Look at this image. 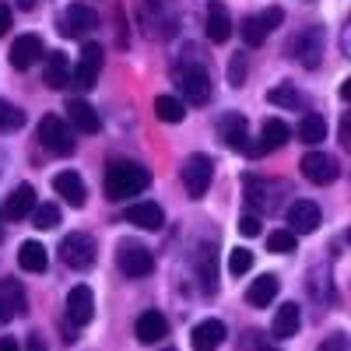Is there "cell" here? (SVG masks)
Returning a JSON list of instances; mask_svg holds the SVG:
<instances>
[{
	"instance_id": "1",
	"label": "cell",
	"mask_w": 351,
	"mask_h": 351,
	"mask_svg": "<svg viewBox=\"0 0 351 351\" xmlns=\"http://www.w3.org/2000/svg\"><path fill=\"white\" fill-rule=\"evenodd\" d=\"M152 172L137 162H109L106 169V197L109 200H127L137 197L141 190H148Z\"/></svg>"
},
{
	"instance_id": "2",
	"label": "cell",
	"mask_w": 351,
	"mask_h": 351,
	"mask_svg": "<svg viewBox=\"0 0 351 351\" xmlns=\"http://www.w3.org/2000/svg\"><path fill=\"white\" fill-rule=\"evenodd\" d=\"M172 81H176V88L183 92V99H186L190 106H204V102L211 99V74L204 71L200 64L176 67V71H172Z\"/></svg>"
},
{
	"instance_id": "3",
	"label": "cell",
	"mask_w": 351,
	"mask_h": 351,
	"mask_svg": "<svg viewBox=\"0 0 351 351\" xmlns=\"http://www.w3.org/2000/svg\"><path fill=\"white\" fill-rule=\"evenodd\" d=\"M39 141H43V148L53 152V155H71V152H74V134H71V127H67L64 116H56V112L43 116Z\"/></svg>"
},
{
	"instance_id": "4",
	"label": "cell",
	"mask_w": 351,
	"mask_h": 351,
	"mask_svg": "<svg viewBox=\"0 0 351 351\" xmlns=\"http://www.w3.org/2000/svg\"><path fill=\"white\" fill-rule=\"evenodd\" d=\"M60 256H64L67 267L88 271V267L95 263V256H99V246H95L92 236H84V232H71V236L60 243Z\"/></svg>"
},
{
	"instance_id": "5",
	"label": "cell",
	"mask_w": 351,
	"mask_h": 351,
	"mask_svg": "<svg viewBox=\"0 0 351 351\" xmlns=\"http://www.w3.org/2000/svg\"><path fill=\"white\" fill-rule=\"evenodd\" d=\"M211 176H215V162L208 155H190L183 162V186L193 200H200L204 193H208L211 186Z\"/></svg>"
},
{
	"instance_id": "6",
	"label": "cell",
	"mask_w": 351,
	"mask_h": 351,
	"mask_svg": "<svg viewBox=\"0 0 351 351\" xmlns=\"http://www.w3.org/2000/svg\"><path fill=\"white\" fill-rule=\"evenodd\" d=\"M116 267H120L127 278H148V274L155 271V253L144 250V246H137V243H120Z\"/></svg>"
},
{
	"instance_id": "7",
	"label": "cell",
	"mask_w": 351,
	"mask_h": 351,
	"mask_svg": "<svg viewBox=\"0 0 351 351\" xmlns=\"http://www.w3.org/2000/svg\"><path fill=\"white\" fill-rule=\"evenodd\" d=\"M99 25V14L88 8V4H71V8H64V14H60V36H67V39H81V36H88L92 28Z\"/></svg>"
},
{
	"instance_id": "8",
	"label": "cell",
	"mask_w": 351,
	"mask_h": 351,
	"mask_svg": "<svg viewBox=\"0 0 351 351\" xmlns=\"http://www.w3.org/2000/svg\"><path fill=\"white\" fill-rule=\"evenodd\" d=\"M302 176H306L309 183H316V186H327V183H334L337 176H341V165L327 152H309L302 158Z\"/></svg>"
},
{
	"instance_id": "9",
	"label": "cell",
	"mask_w": 351,
	"mask_h": 351,
	"mask_svg": "<svg viewBox=\"0 0 351 351\" xmlns=\"http://www.w3.org/2000/svg\"><path fill=\"white\" fill-rule=\"evenodd\" d=\"M288 53L295 56L302 67H316L319 56H324V32H319V28H306V32H299L288 43Z\"/></svg>"
},
{
	"instance_id": "10",
	"label": "cell",
	"mask_w": 351,
	"mask_h": 351,
	"mask_svg": "<svg viewBox=\"0 0 351 351\" xmlns=\"http://www.w3.org/2000/svg\"><path fill=\"white\" fill-rule=\"evenodd\" d=\"M67 319L74 327H88L95 319V295L88 285H74L67 295Z\"/></svg>"
},
{
	"instance_id": "11",
	"label": "cell",
	"mask_w": 351,
	"mask_h": 351,
	"mask_svg": "<svg viewBox=\"0 0 351 351\" xmlns=\"http://www.w3.org/2000/svg\"><path fill=\"white\" fill-rule=\"evenodd\" d=\"M99 71H102V49H99V43H84L81 60H77V67H74V74H71L74 84H77V88H95Z\"/></svg>"
},
{
	"instance_id": "12",
	"label": "cell",
	"mask_w": 351,
	"mask_h": 351,
	"mask_svg": "<svg viewBox=\"0 0 351 351\" xmlns=\"http://www.w3.org/2000/svg\"><path fill=\"white\" fill-rule=\"evenodd\" d=\"M285 218H288V232H295V236H309V232H316L319 228V208L313 200H295V204H288V211H285Z\"/></svg>"
},
{
	"instance_id": "13",
	"label": "cell",
	"mask_w": 351,
	"mask_h": 351,
	"mask_svg": "<svg viewBox=\"0 0 351 351\" xmlns=\"http://www.w3.org/2000/svg\"><path fill=\"white\" fill-rule=\"evenodd\" d=\"M218 130H221V141L228 144L232 152H246V148H250V127H246V116H239V112H225V116H221V123H218Z\"/></svg>"
},
{
	"instance_id": "14",
	"label": "cell",
	"mask_w": 351,
	"mask_h": 351,
	"mask_svg": "<svg viewBox=\"0 0 351 351\" xmlns=\"http://www.w3.org/2000/svg\"><path fill=\"white\" fill-rule=\"evenodd\" d=\"M190 344L193 351H218L225 344V324L221 319H200L190 334Z\"/></svg>"
},
{
	"instance_id": "15",
	"label": "cell",
	"mask_w": 351,
	"mask_h": 351,
	"mask_svg": "<svg viewBox=\"0 0 351 351\" xmlns=\"http://www.w3.org/2000/svg\"><path fill=\"white\" fill-rule=\"evenodd\" d=\"M39 56H43V39L39 36H18L11 53H8V60H11L14 71H28Z\"/></svg>"
},
{
	"instance_id": "16",
	"label": "cell",
	"mask_w": 351,
	"mask_h": 351,
	"mask_svg": "<svg viewBox=\"0 0 351 351\" xmlns=\"http://www.w3.org/2000/svg\"><path fill=\"white\" fill-rule=\"evenodd\" d=\"M288 137H291V130H288L285 120H267V123H263V130H260V144H250L246 155L278 152V148H285V141H288Z\"/></svg>"
},
{
	"instance_id": "17",
	"label": "cell",
	"mask_w": 351,
	"mask_h": 351,
	"mask_svg": "<svg viewBox=\"0 0 351 351\" xmlns=\"http://www.w3.org/2000/svg\"><path fill=\"white\" fill-rule=\"evenodd\" d=\"M134 334H137L141 344H158V341H165V334H169V319H165L158 309H148V313L137 316Z\"/></svg>"
},
{
	"instance_id": "18",
	"label": "cell",
	"mask_w": 351,
	"mask_h": 351,
	"mask_svg": "<svg viewBox=\"0 0 351 351\" xmlns=\"http://www.w3.org/2000/svg\"><path fill=\"white\" fill-rule=\"evenodd\" d=\"M127 221L144 228V232H158L165 225V211L158 208L155 200H141V204H130L127 208Z\"/></svg>"
},
{
	"instance_id": "19",
	"label": "cell",
	"mask_w": 351,
	"mask_h": 351,
	"mask_svg": "<svg viewBox=\"0 0 351 351\" xmlns=\"http://www.w3.org/2000/svg\"><path fill=\"white\" fill-rule=\"evenodd\" d=\"M232 36V14L225 0H208V39L211 43H228Z\"/></svg>"
},
{
	"instance_id": "20",
	"label": "cell",
	"mask_w": 351,
	"mask_h": 351,
	"mask_svg": "<svg viewBox=\"0 0 351 351\" xmlns=\"http://www.w3.org/2000/svg\"><path fill=\"white\" fill-rule=\"evenodd\" d=\"M278 291H281L278 274H260V278L246 288V302H250V306H256V309H267V306L278 299Z\"/></svg>"
},
{
	"instance_id": "21",
	"label": "cell",
	"mask_w": 351,
	"mask_h": 351,
	"mask_svg": "<svg viewBox=\"0 0 351 351\" xmlns=\"http://www.w3.org/2000/svg\"><path fill=\"white\" fill-rule=\"evenodd\" d=\"M53 190L60 193L71 208H84L88 190H84V180H81L77 172H56V176H53Z\"/></svg>"
},
{
	"instance_id": "22",
	"label": "cell",
	"mask_w": 351,
	"mask_h": 351,
	"mask_svg": "<svg viewBox=\"0 0 351 351\" xmlns=\"http://www.w3.org/2000/svg\"><path fill=\"white\" fill-rule=\"evenodd\" d=\"M299 327H302V313H299V306H295V302H285V306L274 313L271 337L288 341V337H295V334H299Z\"/></svg>"
},
{
	"instance_id": "23",
	"label": "cell",
	"mask_w": 351,
	"mask_h": 351,
	"mask_svg": "<svg viewBox=\"0 0 351 351\" xmlns=\"http://www.w3.org/2000/svg\"><path fill=\"white\" fill-rule=\"evenodd\" d=\"M197 278H200V288L215 295L218 288V260H215V246H200L197 250Z\"/></svg>"
},
{
	"instance_id": "24",
	"label": "cell",
	"mask_w": 351,
	"mask_h": 351,
	"mask_svg": "<svg viewBox=\"0 0 351 351\" xmlns=\"http://www.w3.org/2000/svg\"><path fill=\"white\" fill-rule=\"evenodd\" d=\"M18 263H21V271H28V274H43V271L49 267L46 246H43V243H36V239L21 243V246H18Z\"/></svg>"
},
{
	"instance_id": "25",
	"label": "cell",
	"mask_w": 351,
	"mask_h": 351,
	"mask_svg": "<svg viewBox=\"0 0 351 351\" xmlns=\"http://www.w3.org/2000/svg\"><path fill=\"white\" fill-rule=\"evenodd\" d=\"M67 120H71V127H77L81 134H95V130H99V112L88 106L84 99H71V102H67Z\"/></svg>"
},
{
	"instance_id": "26",
	"label": "cell",
	"mask_w": 351,
	"mask_h": 351,
	"mask_svg": "<svg viewBox=\"0 0 351 351\" xmlns=\"http://www.w3.org/2000/svg\"><path fill=\"white\" fill-rule=\"evenodd\" d=\"M43 81H46L49 88L71 84V60H67L64 53H49V56H46V64H43Z\"/></svg>"
},
{
	"instance_id": "27",
	"label": "cell",
	"mask_w": 351,
	"mask_h": 351,
	"mask_svg": "<svg viewBox=\"0 0 351 351\" xmlns=\"http://www.w3.org/2000/svg\"><path fill=\"white\" fill-rule=\"evenodd\" d=\"M32 208H36V190L28 186V183H21V186L8 197V204H4V215L18 221V218H28V215H32Z\"/></svg>"
},
{
	"instance_id": "28",
	"label": "cell",
	"mask_w": 351,
	"mask_h": 351,
	"mask_svg": "<svg viewBox=\"0 0 351 351\" xmlns=\"http://www.w3.org/2000/svg\"><path fill=\"white\" fill-rule=\"evenodd\" d=\"M155 116H158L162 123H183V116H186L183 99H176V95H158V99H155Z\"/></svg>"
},
{
	"instance_id": "29",
	"label": "cell",
	"mask_w": 351,
	"mask_h": 351,
	"mask_svg": "<svg viewBox=\"0 0 351 351\" xmlns=\"http://www.w3.org/2000/svg\"><path fill=\"white\" fill-rule=\"evenodd\" d=\"M299 137L306 144H319L327 137V120H324V116H316V112H306L302 123H299Z\"/></svg>"
},
{
	"instance_id": "30",
	"label": "cell",
	"mask_w": 351,
	"mask_h": 351,
	"mask_svg": "<svg viewBox=\"0 0 351 351\" xmlns=\"http://www.w3.org/2000/svg\"><path fill=\"white\" fill-rule=\"evenodd\" d=\"M25 127V112L11 102H0V134H11V130H21Z\"/></svg>"
},
{
	"instance_id": "31",
	"label": "cell",
	"mask_w": 351,
	"mask_h": 351,
	"mask_svg": "<svg viewBox=\"0 0 351 351\" xmlns=\"http://www.w3.org/2000/svg\"><path fill=\"white\" fill-rule=\"evenodd\" d=\"M267 102L295 109V106H302V95L295 92V84H278V88H271V92H267Z\"/></svg>"
},
{
	"instance_id": "32",
	"label": "cell",
	"mask_w": 351,
	"mask_h": 351,
	"mask_svg": "<svg viewBox=\"0 0 351 351\" xmlns=\"http://www.w3.org/2000/svg\"><path fill=\"white\" fill-rule=\"evenodd\" d=\"M0 299H4V302H8V306H11V309H14L18 316H21V313H28L25 291H21V288H18L14 281H0Z\"/></svg>"
},
{
	"instance_id": "33",
	"label": "cell",
	"mask_w": 351,
	"mask_h": 351,
	"mask_svg": "<svg viewBox=\"0 0 351 351\" xmlns=\"http://www.w3.org/2000/svg\"><path fill=\"white\" fill-rule=\"evenodd\" d=\"M253 267V250H246V246H236V250H232L228 253V274H246Z\"/></svg>"
},
{
	"instance_id": "34",
	"label": "cell",
	"mask_w": 351,
	"mask_h": 351,
	"mask_svg": "<svg viewBox=\"0 0 351 351\" xmlns=\"http://www.w3.org/2000/svg\"><path fill=\"white\" fill-rule=\"evenodd\" d=\"M32 221H36V228L49 232L60 225V211H56V204H43V208H32Z\"/></svg>"
},
{
	"instance_id": "35",
	"label": "cell",
	"mask_w": 351,
	"mask_h": 351,
	"mask_svg": "<svg viewBox=\"0 0 351 351\" xmlns=\"http://www.w3.org/2000/svg\"><path fill=\"white\" fill-rule=\"evenodd\" d=\"M267 250L271 253H291L295 250V232H288V228H278L267 236Z\"/></svg>"
},
{
	"instance_id": "36",
	"label": "cell",
	"mask_w": 351,
	"mask_h": 351,
	"mask_svg": "<svg viewBox=\"0 0 351 351\" xmlns=\"http://www.w3.org/2000/svg\"><path fill=\"white\" fill-rule=\"evenodd\" d=\"M243 39H246V46H263V39H267V32H263V25H260V18H243Z\"/></svg>"
},
{
	"instance_id": "37",
	"label": "cell",
	"mask_w": 351,
	"mask_h": 351,
	"mask_svg": "<svg viewBox=\"0 0 351 351\" xmlns=\"http://www.w3.org/2000/svg\"><path fill=\"white\" fill-rule=\"evenodd\" d=\"M243 81H246V56H232L228 60V84L243 88Z\"/></svg>"
},
{
	"instance_id": "38",
	"label": "cell",
	"mask_w": 351,
	"mask_h": 351,
	"mask_svg": "<svg viewBox=\"0 0 351 351\" xmlns=\"http://www.w3.org/2000/svg\"><path fill=\"white\" fill-rule=\"evenodd\" d=\"M256 18H260V25H263V32H274L285 14H281V8H271V11H263V14H256Z\"/></svg>"
},
{
	"instance_id": "39",
	"label": "cell",
	"mask_w": 351,
	"mask_h": 351,
	"mask_svg": "<svg viewBox=\"0 0 351 351\" xmlns=\"http://www.w3.org/2000/svg\"><path fill=\"white\" fill-rule=\"evenodd\" d=\"M316 351H348V337L344 334H330V337H324V344H319Z\"/></svg>"
},
{
	"instance_id": "40",
	"label": "cell",
	"mask_w": 351,
	"mask_h": 351,
	"mask_svg": "<svg viewBox=\"0 0 351 351\" xmlns=\"http://www.w3.org/2000/svg\"><path fill=\"white\" fill-rule=\"evenodd\" d=\"M239 232H243V236H260V218L256 215H246V218H239Z\"/></svg>"
},
{
	"instance_id": "41",
	"label": "cell",
	"mask_w": 351,
	"mask_h": 351,
	"mask_svg": "<svg viewBox=\"0 0 351 351\" xmlns=\"http://www.w3.org/2000/svg\"><path fill=\"white\" fill-rule=\"evenodd\" d=\"M25 351H46L43 334H28V337H25Z\"/></svg>"
},
{
	"instance_id": "42",
	"label": "cell",
	"mask_w": 351,
	"mask_h": 351,
	"mask_svg": "<svg viewBox=\"0 0 351 351\" xmlns=\"http://www.w3.org/2000/svg\"><path fill=\"white\" fill-rule=\"evenodd\" d=\"M8 28H11V8L0 0V36H8Z\"/></svg>"
},
{
	"instance_id": "43",
	"label": "cell",
	"mask_w": 351,
	"mask_h": 351,
	"mask_svg": "<svg viewBox=\"0 0 351 351\" xmlns=\"http://www.w3.org/2000/svg\"><path fill=\"white\" fill-rule=\"evenodd\" d=\"M341 144H344V148H351V123H348V116L341 120Z\"/></svg>"
},
{
	"instance_id": "44",
	"label": "cell",
	"mask_w": 351,
	"mask_h": 351,
	"mask_svg": "<svg viewBox=\"0 0 351 351\" xmlns=\"http://www.w3.org/2000/svg\"><path fill=\"white\" fill-rule=\"evenodd\" d=\"M11 316H14V309H11V306H8L4 299H0V327H4V324H8Z\"/></svg>"
},
{
	"instance_id": "45",
	"label": "cell",
	"mask_w": 351,
	"mask_h": 351,
	"mask_svg": "<svg viewBox=\"0 0 351 351\" xmlns=\"http://www.w3.org/2000/svg\"><path fill=\"white\" fill-rule=\"evenodd\" d=\"M0 351H21V348L14 344V337H0Z\"/></svg>"
},
{
	"instance_id": "46",
	"label": "cell",
	"mask_w": 351,
	"mask_h": 351,
	"mask_svg": "<svg viewBox=\"0 0 351 351\" xmlns=\"http://www.w3.org/2000/svg\"><path fill=\"white\" fill-rule=\"evenodd\" d=\"M0 239H4V215H0Z\"/></svg>"
},
{
	"instance_id": "47",
	"label": "cell",
	"mask_w": 351,
	"mask_h": 351,
	"mask_svg": "<svg viewBox=\"0 0 351 351\" xmlns=\"http://www.w3.org/2000/svg\"><path fill=\"white\" fill-rule=\"evenodd\" d=\"M21 8H32V0H21Z\"/></svg>"
},
{
	"instance_id": "48",
	"label": "cell",
	"mask_w": 351,
	"mask_h": 351,
	"mask_svg": "<svg viewBox=\"0 0 351 351\" xmlns=\"http://www.w3.org/2000/svg\"><path fill=\"white\" fill-rule=\"evenodd\" d=\"M165 351H172V348H165Z\"/></svg>"
}]
</instances>
